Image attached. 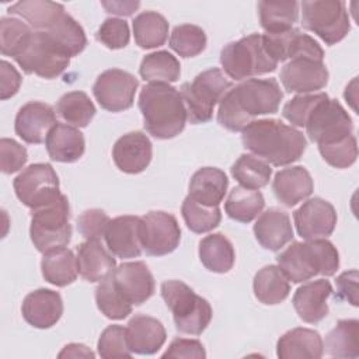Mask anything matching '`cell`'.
I'll return each instance as SVG.
<instances>
[{
  "label": "cell",
  "instance_id": "obj_1",
  "mask_svg": "<svg viewBox=\"0 0 359 359\" xmlns=\"http://www.w3.org/2000/svg\"><path fill=\"white\" fill-rule=\"evenodd\" d=\"M282 98L275 79H247L220 100L217 122L230 132H243L255 116L276 114Z\"/></svg>",
  "mask_w": 359,
  "mask_h": 359
},
{
  "label": "cell",
  "instance_id": "obj_2",
  "mask_svg": "<svg viewBox=\"0 0 359 359\" xmlns=\"http://www.w3.org/2000/svg\"><path fill=\"white\" fill-rule=\"evenodd\" d=\"M243 146L268 164L297 161L307 146L304 135L279 119H254L241 132Z\"/></svg>",
  "mask_w": 359,
  "mask_h": 359
},
{
  "label": "cell",
  "instance_id": "obj_3",
  "mask_svg": "<svg viewBox=\"0 0 359 359\" xmlns=\"http://www.w3.org/2000/svg\"><path fill=\"white\" fill-rule=\"evenodd\" d=\"M143 126L156 139H172L188 121L180 91L165 83H149L139 94Z\"/></svg>",
  "mask_w": 359,
  "mask_h": 359
},
{
  "label": "cell",
  "instance_id": "obj_4",
  "mask_svg": "<svg viewBox=\"0 0 359 359\" xmlns=\"http://www.w3.org/2000/svg\"><path fill=\"white\" fill-rule=\"evenodd\" d=\"M278 266L293 283H300L316 275L332 276L339 266V254L327 238L293 241L278 257Z\"/></svg>",
  "mask_w": 359,
  "mask_h": 359
},
{
  "label": "cell",
  "instance_id": "obj_5",
  "mask_svg": "<svg viewBox=\"0 0 359 359\" xmlns=\"http://www.w3.org/2000/svg\"><path fill=\"white\" fill-rule=\"evenodd\" d=\"M160 292L180 332L199 335L206 330L212 320V307L206 299L198 296L187 283L175 279L164 280Z\"/></svg>",
  "mask_w": 359,
  "mask_h": 359
},
{
  "label": "cell",
  "instance_id": "obj_6",
  "mask_svg": "<svg viewBox=\"0 0 359 359\" xmlns=\"http://www.w3.org/2000/svg\"><path fill=\"white\" fill-rule=\"evenodd\" d=\"M224 73L233 80H247L254 76L272 73L278 62L265 48L261 34H251L224 45L220 52Z\"/></svg>",
  "mask_w": 359,
  "mask_h": 359
},
{
  "label": "cell",
  "instance_id": "obj_7",
  "mask_svg": "<svg viewBox=\"0 0 359 359\" xmlns=\"http://www.w3.org/2000/svg\"><path fill=\"white\" fill-rule=\"evenodd\" d=\"M70 206L67 198L60 194L53 201L31 210L29 236L34 247L45 254L50 250L65 247L72 238Z\"/></svg>",
  "mask_w": 359,
  "mask_h": 359
},
{
  "label": "cell",
  "instance_id": "obj_8",
  "mask_svg": "<svg viewBox=\"0 0 359 359\" xmlns=\"http://www.w3.org/2000/svg\"><path fill=\"white\" fill-rule=\"evenodd\" d=\"M231 88V81L224 73L212 67L199 73L192 81L182 83L180 88L185 105L187 118L191 123H206L213 116V108Z\"/></svg>",
  "mask_w": 359,
  "mask_h": 359
},
{
  "label": "cell",
  "instance_id": "obj_9",
  "mask_svg": "<svg viewBox=\"0 0 359 359\" xmlns=\"http://www.w3.org/2000/svg\"><path fill=\"white\" fill-rule=\"evenodd\" d=\"M299 6L303 28L318 35L327 45H335L351 31L346 4L342 0H304Z\"/></svg>",
  "mask_w": 359,
  "mask_h": 359
},
{
  "label": "cell",
  "instance_id": "obj_10",
  "mask_svg": "<svg viewBox=\"0 0 359 359\" xmlns=\"http://www.w3.org/2000/svg\"><path fill=\"white\" fill-rule=\"evenodd\" d=\"M70 57L67 50L49 35L34 31L24 50L14 60L24 73H34L49 80L60 76L67 69Z\"/></svg>",
  "mask_w": 359,
  "mask_h": 359
},
{
  "label": "cell",
  "instance_id": "obj_11",
  "mask_svg": "<svg viewBox=\"0 0 359 359\" xmlns=\"http://www.w3.org/2000/svg\"><path fill=\"white\" fill-rule=\"evenodd\" d=\"M17 198L27 208L36 209L62 192L59 189V177L48 163H35L24 168L13 182Z\"/></svg>",
  "mask_w": 359,
  "mask_h": 359
},
{
  "label": "cell",
  "instance_id": "obj_12",
  "mask_svg": "<svg viewBox=\"0 0 359 359\" xmlns=\"http://www.w3.org/2000/svg\"><path fill=\"white\" fill-rule=\"evenodd\" d=\"M140 219V241L147 255H167L178 247L181 229L174 215L163 210H150Z\"/></svg>",
  "mask_w": 359,
  "mask_h": 359
},
{
  "label": "cell",
  "instance_id": "obj_13",
  "mask_svg": "<svg viewBox=\"0 0 359 359\" xmlns=\"http://www.w3.org/2000/svg\"><path fill=\"white\" fill-rule=\"evenodd\" d=\"M306 132L317 144L331 143L353 132V123L345 108L337 101L327 98L310 115L306 122Z\"/></svg>",
  "mask_w": 359,
  "mask_h": 359
},
{
  "label": "cell",
  "instance_id": "obj_14",
  "mask_svg": "<svg viewBox=\"0 0 359 359\" xmlns=\"http://www.w3.org/2000/svg\"><path fill=\"white\" fill-rule=\"evenodd\" d=\"M137 87V79L129 72L108 69L97 77L93 94L101 108L109 112H121L133 105Z\"/></svg>",
  "mask_w": 359,
  "mask_h": 359
},
{
  "label": "cell",
  "instance_id": "obj_15",
  "mask_svg": "<svg viewBox=\"0 0 359 359\" xmlns=\"http://www.w3.org/2000/svg\"><path fill=\"white\" fill-rule=\"evenodd\" d=\"M293 219L297 234L302 238H327L335 229L337 212L328 201L314 196L294 210Z\"/></svg>",
  "mask_w": 359,
  "mask_h": 359
},
{
  "label": "cell",
  "instance_id": "obj_16",
  "mask_svg": "<svg viewBox=\"0 0 359 359\" xmlns=\"http://www.w3.org/2000/svg\"><path fill=\"white\" fill-rule=\"evenodd\" d=\"M262 36L266 50L278 63L294 57L324 60V50L318 42L297 28L279 34H264Z\"/></svg>",
  "mask_w": 359,
  "mask_h": 359
},
{
  "label": "cell",
  "instance_id": "obj_17",
  "mask_svg": "<svg viewBox=\"0 0 359 359\" xmlns=\"http://www.w3.org/2000/svg\"><path fill=\"white\" fill-rule=\"evenodd\" d=\"M280 81L287 93L309 94L327 86L328 70L321 60L294 57L282 67Z\"/></svg>",
  "mask_w": 359,
  "mask_h": 359
},
{
  "label": "cell",
  "instance_id": "obj_18",
  "mask_svg": "<svg viewBox=\"0 0 359 359\" xmlns=\"http://www.w3.org/2000/svg\"><path fill=\"white\" fill-rule=\"evenodd\" d=\"M114 282L122 296L133 306H140L154 293V278L142 261L122 262L112 272Z\"/></svg>",
  "mask_w": 359,
  "mask_h": 359
},
{
  "label": "cell",
  "instance_id": "obj_19",
  "mask_svg": "<svg viewBox=\"0 0 359 359\" xmlns=\"http://www.w3.org/2000/svg\"><path fill=\"white\" fill-rule=\"evenodd\" d=\"M56 123V114L49 104L29 101L18 109L14 129L25 143L39 144L46 140L48 133Z\"/></svg>",
  "mask_w": 359,
  "mask_h": 359
},
{
  "label": "cell",
  "instance_id": "obj_20",
  "mask_svg": "<svg viewBox=\"0 0 359 359\" xmlns=\"http://www.w3.org/2000/svg\"><path fill=\"white\" fill-rule=\"evenodd\" d=\"M153 157L150 139L143 132H129L121 136L112 147L115 165L126 174L144 171Z\"/></svg>",
  "mask_w": 359,
  "mask_h": 359
},
{
  "label": "cell",
  "instance_id": "obj_21",
  "mask_svg": "<svg viewBox=\"0 0 359 359\" xmlns=\"http://www.w3.org/2000/svg\"><path fill=\"white\" fill-rule=\"evenodd\" d=\"M140 222L139 216L125 215L111 219L104 238L112 255L118 258H136L142 254L140 241Z\"/></svg>",
  "mask_w": 359,
  "mask_h": 359
},
{
  "label": "cell",
  "instance_id": "obj_22",
  "mask_svg": "<svg viewBox=\"0 0 359 359\" xmlns=\"http://www.w3.org/2000/svg\"><path fill=\"white\" fill-rule=\"evenodd\" d=\"M24 320L39 330L53 327L63 314L62 296L50 289H36L28 293L21 306Z\"/></svg>",
  "mask_w": 359,
  "mask_h": 359
},
{
  "label": "cell",
  "instance_id": "obj_23",
  "mask_svg": "<svg viewBox=\"0 0 359 359\" xmlns=\"http://www.w3.org/2000/svg\"><path fill=\"white\" fill-rule=\"evenodd\" d=\"M332 286L325 279H317L302 285L293 294V307L297 316L309 324L320 323L328 314V297Z\"/></svg>",
  "mask_w": 359,
  "mask_h": 359
},
{
  "label": "cell",
  "instance_id": "obj_24",
  "mask_svg": "<svg viewBox=\"0 0 359 359\" xmlns=\"http://www.w3.org/2000/svg\"><path fill=\"white\" fill-rule=\"evenodd\" d=\"M165 338L161 321L150 316L136 314L126 325V341L132 353L153 355L164 345Z\"/></svg>",
  "mask_w": 359,
  "mask_h": 359
},
{
  "label": "cell",
  "instance_id": "obj_25",
  "mask_svg": "<svg viewBox=\"0 0 359 359\" xmlns=\"http://www.w3.org/2000/svg\"><path fill=\"white\" fill-rule=\"evenodd\" d=\"M254 234L262 248L279 251L293 240V227L289 215L278 208L265 210L254 224Z\"/></svg>",
  "mask_w": 359,
  "mask_h": 359
},
{
  "label": "cell",
  "instance_id": "obj_26",
  "mask_svg": "<svg viewBox=\"0 0 359 359\" xmlns=\"http://www.w3.org/2000/svg\"><path fill=\"white\" fill-rule=\"evenodd\" d=\"M313 189V178L302 165L287 167L278 171L272 181V191L276 199L287 208H292L309 198Z\"/></svg>",
  "mask_w": 359,
  "mask_h": 359
},
{
  "label": "cell",
  "instance_id": "obj_27",
  "mask_svg": "<svg viewBox=\"0 0 359 359\" xmlns=\"http://www.w3.org/2000/svg\"><path fill=\"white\" fill-rule=\"evenodd\" d=\"M8 14L18 15L36 32H50L66 17L65 6L49 0H22L8 7Z\"/></svg>",
  "mask_w": 359,
  "mask_h": 359
},
{
  "label": "cell",
  "instance_id": "obj_28",
  "mask_svg": "<svg viewBox=\"0 0 359 359\" xmlns=\"http://www.w3.org/2000/svg\"><path fill=\"white\" fill-rule=\"evenodd\" d=\"M324 353L321 335L310 328H293L286 331L276 344V355L280 359H318Z\"/></svg>",
  "mask_w": 359,
  "mask_h": 359
},
{
  "label": "cell",
  "instance_id": "obj_29",
  "mask_svg": "<svg viewBox=\"0 0 359 359\" xmlns=\"http://www.w3.org/2000/svg\"><path fill=\"white\" fill-rule=\"evenodd\" d=\"M45 146L53 161L74 163L84 154L86 140L76 126L57 122L48 133Z\"/></svg>",
  "mask_w": 359,
  "mask_h": 359
},
{
  "label": "cell",
  "instance_id": "obj_30",
  "mask_svg": "<svg viewBox=\"0 0 359 359\" xmlns=\"http://www.w3.org/2000/svg\"><path fill=\"white\" fill-rule=\"evenodd\" d=\"M79 275L87 282H101L116 268L115 258L97 240H86L77 247Z\"/></svg>",
  "mask_w": 359,
  "mask_h": 359
},
{
  "label": "cell",
  "instance_id": "obj_31",
  "mask_svg": "<svg viewBox=\"0 0 359 359\" xmlns=\"http://www.w3.org/2000/svg\"><path fill=\"white\" fill-rule=\"evenodd\" d=\"M229 187L224 171L216 167L199 168L189 181V196L206 206H219Z\"/></svg>",
  "mask_w": 359,
  "mask_h": 359
},
{
  "label": "cell",
  "instance_id": "obj_32",
  "mask_svg": "<svg viewBox=\"0 0 359 359\" xmlns=\"http://www.w3.org/2000/svg\"><path fill=\"white\" fill-rule=\"evenodd\" d=\"M42 276L50 285L63 287L73 283L79 275L77 257L65 247L50 250L43 254L41 261Z\"/></svg>",
  "mask_w": 359,
  "mask_h": 359
},
{
  "label": "cell",
  "instance_id": "obj_33",
  "mask_svg": "<svg viewBox=\"0 0 359 359\" xmlns=\"http://www.w3.org/2000/svg\"><path fill=\"white\" fill-rule=\"evenodd\" d=\"M199 259L208 271L226 273L234 265V247L222 233L209 234L199 241Z\"/></svg>",
  "mask_w": 359,
  "mask_h": 359
},
{
  "label": "cell",
  "instance_id": "obj_34",
  "mask_svg": "<svg viewBox=\"0 0 359 359\" xmlns=\"http://www.w3.org/2000/svg\"><path fill=\"white\" fill-rule=\"evenodd\" d=\"M254 294L262 304H279L290 292L289 279L276 265H266L259 269L252 282Z\"/></svg>",
  "mask_w": 359,
  "mask_h": 359
},
{
  "label": "cell",
  "instance_id": "obj_35",
  "mask_svg": "<svg viewBox=\"0 0 359 359\" xmlns=\"http://www.w3.org/2000/svg\"><path fill=\"white\" fill-rule=\"evenodd\" d=\"M261 27L266 34H279L293 28L299 18L297 1H266L258 3Z\"/></svg>",
  "mask_w": 359,
  "mask_h": 359
},
{
  "label": "cell",
  "instance_id": "obj_36",
  "mask_svg": "<svg viewBox=\"0 0 359 359\" xmlns=\"http://www.w3.org/2000/svg\"><path fill=\"white\" fill-rule=\"evenodd\" d=\"M135 42L142 49L164 45L168 36V21L157 11H143L132 21Z\"/></svg>",
  "mask_w": 359,
  "mask_h": 359
},
{
  "label": "cell",
  "instance_id": "obj_37",
  "mask_svg": "<svg viewBox=\"0 0 359 359\" xmlns=\"http://www.w3.org/2000/svg\"><path fill=\"white\" fill-rule=\"evenodd\" d=\"M264 206L265 199L258 189H250L241 185L234 187L224 202L227 216L240 223L252 222L261 215Z\"/></svg>",
  "mask_w": 359,
  "mask_h": 359
},
{
  "label": "cell",
  "instance_id": "obj_38",
  "mask_svg": "<svg viewBox=\"0 0 359 359\" xmlns=\"http://www.w3.org/2000/svg\"><path fill=\"white\" fill-rule=\"evenodd\" d=\"M325 352L332 358H358L359 321L339 320L325 337Z\"/></svg>",
  "mask_w": 359,
  "mask_h": 359
},
{
  "label": "cell",
  "instance_id": "obj_39",
  "mask_svg": "<svg viewBox=\"0 0 359 359\" xmlns=\"http://www.w3.org/2000/svg\"><path fill=\"white\" fill-rule=\"evenodd\" d=\"M139 73L144 81L168 84L180 79L181 65L168 50H157L142 59Z\"/></svg>",
  "mask_w": 359,
  "mask_h": 359
},
{
  "label": "cell",
  "instance_id": "obj_40",
  "mask_svg": "<svg viewBox=\"0 0 359 359\" xmlns=\"http://www.w3.org/2000/svg\"><path fill=\"white\" fill-rule=\"evenodd\" d=\"M97 109L84 91L63 94L56 104V114L76 128H86L94 118Z\"/></svg>",
  "mask_w": 359,
  "mask_h": 359
},
{
  "label": "cell",
  "instance_id": "obj_41",
  "mask_svg": "<svg viewBox=\"0 0 359 359\" xmlns=\"http://www.w3.org/2000/svg\"><path fill=\"white\" fill-rule=\"evenodd\" d=\"M231 175L241 187L259 189L269 184L272 168L259 157L244 153L231 165Z\"/></svg>",
  "mask_w": 359,
  "mask_h": 359
},
{
  "label": "cell",
  "instance_id": "obj_42",
  "mask_svg": "<svg viewBox=\"0 0 359 359\" xmlns=\"http://www.w3.org/2000/svg\"><path fill=\"white\" fill-rule=\"evenodd\" d=\"M95 303L98 310L111 320H122L132 313V304L118 290L112 273L97 286Z\"/></svg>",
  "mask_w": 359,
  "mask_h": 359
},
{
  "label": "cell",
  "instance_id": "obj_43",
  "mask_svg": "<svg viewBox=\"0 0 359 359\" xmlns=\"http://www.w3.org/2000/svg\"><path fill=\"white\" fill-rule=\"evenodd\" d=\"M181 213L187 227L198 234L208 233L220 224L222 213L219 206H206L194 201L189 195L184 199Z\"/></svg>",
  "mask_w": 359,
  "mask_h": 359
},
{
  "label": "cell",
  "instance_id": "obj_44",
  "mask_svg": "<svg viewBox=\"0 0 359 359\" xmlns=\"http://www.w3.org/2000/svg\"><path fill=\"white\" fill-rule=\"evenodd\" d=\"M32 28L20 18H0V49L4 56L17 57L31 39Z\"/></svg>",
  "mask_w": 359,
  "mask_h": 359
},
{
  "label": "cell",
  "instance_id": "obj_45",
  "mask_svg": "<svg viewBox=\"0 0 359 359\" xmlns=\"http://www.w3.org/2000/svg\"><path fill=\"white\" fill-rule=\"evenodd\" d=\"M206 42V34L201 27L194 24H181L174 27L168 45L180 56L194 57L205 50Z\"/></svg>",
  "mask_w": 359,
  "mask_h": 359
},
{
  "label": "cell",
  "instance_id": "obj_46",
  "mask_svg": "<svg viewBox=\"0 0 359 359\" xmlns=\"http://www.w3.org/2000/svg\"><path fill=\"white\" fill-rule=\"evenodd\" d=\"M318 151L331 167L348 168L358 158V142L352 133L335 142L318 144Z\"/></svg>",
  "mask_w": 359,
  "mask_h": 359
},
{
  "label": "cell",
  "instance_id": "obj_47",
  "mask_svg": "<svg viewBox=\"0 0 359 359\" xmlns=\"http://www.w3.org/2000/svg\"><path fill=\"white\" fill-rule=\"evenodd\" d=\"M327 98H330L325 93L317 94H299L289 100L282 109V115L292 125L297 128H304L307 119L313 114V111Z\"/></svg>",
  "mask_w": 359,
  "mask_h": 359
},
{
  "label": "cell",
  "instance_id": "obj_48",
  "mask_svg": "<svg viewBox=\"0 0 359 359\" xmlns=\"http://www.w3.org/2000/svg\"><path fill=\"white\" fill-rule=\"evenodd\" d=\"M98 355L104 359L112 358H130V352L126 341V328L114 324L108 325L102 332L97 344Z\"/></svg>",
  "mask_w": 359,
  "mask_h": 359
},
{
  "label": "cell",
  "instance_id": "obj_49",
  "mask_svg": "<svg viewBox=\"0 0 359 359\" xmlns=\"http://www.w3.org/2000/svg\"><path fill=\"white\" fill-rule=\"evenodd\" d=\"M97 39L109 49H122L129 43V25L122 18H105L97 31Z\"/></svg>",
  "mask_w": 359,
  "mask_h": 359
},
{
  "label": "cell",
  "instance_id": "obj_50",
  "mask_svg": "<svg viewBox=\"0 0 359 359\" xmlns=\"http://www.w3.org/2000/svg\"><path fill=\"white\" fill-rule=\"evenodd\" d=\"M109 216L101 209H88L77 219V230L86 240L100 241L109 223Z\"/></svg>",
  "mask_w": 359,
  "mask_h": 359
},
{
  "label": "cell",
  "instance_id": "obj_51",
  "mask_svg": "<svg viewBox=\"0 0 359 359\" xmlns=\"http://www.w3.org/2000/svg\"><path fill=\"white\" fill-rule=\"evenodd\" d=\"M28 160V153L14 139L3 137L0 140V168L4 174H13L20 171Z\"/></svg>",
  "mask_w": 359,
  "mask_h": 359
},
{
  "label": "cell",
  "instance_id": "obj_52",
  "mask_svg": "<svg viewBox=\"0 0 359 359\" xmlns=\"http://www.w3.org/2000/svg\"><path fill=\"white\" fill-rule=\"evenodd\" d=\"M163 358H175V359H203L206 358L205 348L198 339L177 338L174 339L167 351L163 353Z\"/></svg>",
  "mask_w": 359,
  "mask_h": 359
},
{
  "label": "cell",
  "instance_id": "obj_53",
  "mask_svg": "<svg viewBox=\"0 0 359 359\" xmlns=\"http://www.w3.org/2000/svg\"><path fill=\"white\" fill-rule=\"evenodd\" d=\"M337 292L335 299L338 300H346L352 306H358V271L351 269L346 272H342L337 280Z\"/></svg>",
  "mask_w": 359,
  "mask_h": 359
},
{
  "label": "cell",
  "instance_id": "obj_54",
  "mask_svg": "<svg viewBox=\"0 0 359 359\" xmlns=\"http://www.w3.org/2000/svg\"><path fill=\"white\" fill-rule=\"evenodd\" d=\"M21 86L18 70L7 60L0 62V98L7 100L17 94Z\"/></svg>",
  "mask_w": 359,
  "mask_h": 359
},
{
  "label": "cell",
  "instance_id": "obj_55",
  "mask_svg": "<svg viewBox=\"0 0 359 359\" xmlns=\"http://www.w3.org/2000/svg\"><path fill=\"white\" fill-rule=\"evenodd\" d=\"M101 6L107 10V13L116 15H132L139 7V1H101Z\"/></svg>",
  "mask_w": 359,
  "mask_h": 359
},
{
  "label": "cell",
  "instance_id": "obj_56",
  "mask_svg": "<svg viewBox=\"0 0 359 359\" xmlns=\"http://www.w3.org/2000/svg\"><path fill=\"white\" fill-rule=\"evenodd\" d=\"M59 358H94V352L83 344H69L57 355Z\"/></svg>",
  "mask_w": 359,
  "mask_h": 359
}]
</instances>
